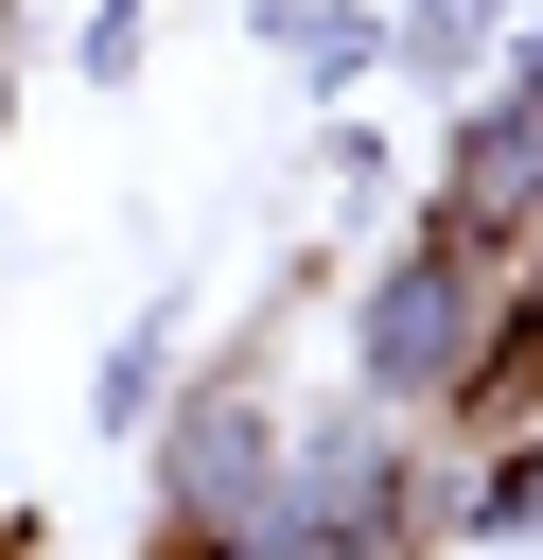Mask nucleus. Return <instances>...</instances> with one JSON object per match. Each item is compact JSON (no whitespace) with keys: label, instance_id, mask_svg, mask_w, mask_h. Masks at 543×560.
<instances>
[{"label":"nucleus","instance_id":"obj_2","mask_svg":"<svg viewBox=\"0 0 543 560\" xmlns=\"http://www.w3.org/2000/svg\"><path fill=\"white\" fill-rule=\"evenodd\" d=\"M158 560H228L280 490V402H263V350H210L193 385H158Z\"/></svg>","mask_w":543,"mask_h":560},{"label":"nucleus","instance_id":"obj_1","mask_svg":"<svg viewBox=\"0 0 543 560\" xmlns=\"http://www.w3.org/2000/svg\"><path fill=\"white\" fill-rule=\"evenodd\" d=\"M525 298V245H473L455 210H403V245L368 262V298H350V402H385V420H438V385L473 368V332Z\"/></svg>","mask_w":543,"mask_h":560},{"label":"nucleus","instance_id":"obj_5","mask_svg":"<svg viewBox=\"0 0 543 560\" xmlns=\"http://www.w3.org/2000/svg\"><path fill=\"white\" fill-rule=\"evenodd\" d=\"M385 52H403V70H438V88H473V70L508 52V0H403V18H385Z\"/></svg>","mask_w":543,"mask_h":560},{"label":"nucleus","instance_id":"obj_3","mask_svg":"<svg viewBox=\"0 0 543 560\" xmlns=\"http://www.w3.org/2000/svg\"><path fill=\"white\" fill-rule=\"evenodd\" d=\"M420 210H455L473 245H525V210H543V70L525 52H490L473 70V105H455V140H438V192Z\"/></svg>","mask_w":543,"mask_h":560},{"label":"nucleus","instance_id":"obj_4","mask_svg":"<svg viewBox=\"0 0 543 560\" xmlns=\"http://www.w3.org/2000/svg\"><path fill=\"white\" fill-rule=\"evenodd\" d=\"M263 35H280L315 88H368V70H385V18H368V0H263Z\"/></svg>","mask_w":543,"mask_h":560},{"label":"nucleus","instance_id":"obj_9","mask_svg":"<svg viewBox=\"0 0 543 560\" xmlns=\"http://www.w3.org/2000/svg\"><path fill=\"white\" fill-rule=\"evenodd\" d=\"M0 18H18V0H0Z\"/></svg>","mask_w":543,"mask_h":560},{"label":"nucleus","instance_id":"obj_7","mask_svg":"<svg viewBox=\"0 0 543 560\" xmlns=\"http://www.w3.org/2000/svg\"><path fill=\"white\" fill-rule=\"evenodd\" d=\"M70 70H88V88H123V70H140V0H88V35H70Z\"/></svg>","mask_w":543,"mask_h":560},{"label":"nucleus","instance_id":"obj_6","mask_svg":"<svg viewBox=\"0 0 543 560\" xmlns=\"http://www.w3.org/2000/svg\"><path fill=\"white\" fill-rule=\"evenodd\" d=\"M158 385H175V298H158V315H140V332L105 350V385H88V420H105V438H140V420H158Z\"/></svg>","mask_w":543,"mask_h":560},{"label":"nucleus","instance_id":"obj_8","mask_svg":"<svg viewBox=\"0 0 543 560\" xmlns=\"http://www.w3.org/2000/svg\"><path fill=\"white\" fill-rule=\"evenodd\" d=\"M0 560H35V525H18V508H0Z\"/></svg>","mask_w":543,"mask_h":560}]
</instances>
